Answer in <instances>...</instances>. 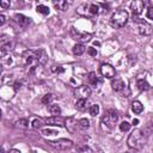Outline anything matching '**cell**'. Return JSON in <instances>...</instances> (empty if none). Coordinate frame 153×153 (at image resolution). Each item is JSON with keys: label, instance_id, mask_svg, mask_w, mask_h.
<instances>
[{"label": "cell", "instance_id": "cell-1", "mask_svg": "<svg viewBox=\"0 0 153 153\" xmlns=\"http://www.w3.org/2000/svg\"><path fill=\"white\" fill-rule=\"evenodd\" d=\"M146 140H147L146 134H145L141 129H137V128H136V129H134V130L129 134V136H128V139H127V143H128V146H129L130 148L140 149V148H142V147L145 146Z\"/></svg>", "mask_w": 153, "mask_h": 153}, {"label": "cell", "instance_id": "cell-2", "mask_svg": "<svg viewBox=\"0 0 153 153\" xmlns=\"http://www.w3.org/2000/svg\"><path fill=\"white\" fill-rule=\"evenodd\" d=\"M128 19H129V14L126 10H117L116 12H114V14L111 16L110 18V24L112 27L115 29H121L127 23H128Z\"/></svg>", "mask_w": 153, "mask_h": 153}, {"label": "cell", "instance_id": "cell-3", "mask_svg": "<svg viewBox=\"0 0 153 153\" xmlns=\"http://www.w3.org/2000/svg\"><path fill=\"white\" fill-rule=\"evenodd\" d=\"M69 33L72 36V38L76 42H79L80 44L85 43V42H90L91 38H92V35L91 33H87V32H81L79 30H76L74 26H72L69 29Z\"/></svg>", "mask_w": 153, "mask_h": 153}, {"label": "cell", "instance_id": "cell-4", "mask_svg": "<svg viewBox=\"0 0 153 153\" xmlns=\"http://www.w3.org/2000/svg\"><path fill=\"white\" fill-rule=\"evenodd\" d=\"M117 121H118V115L114 110H108L104 114V116L102 117V123L108 126L109 128H112Z\"/></svg>", "mask_w": 153, "mask_h": 153}, {"label": "cell", "instance_id": "cell-5", "mask_svg": "<svg viewBox=\"0 0 153 153\" xmlns=\"http://www.w3.org/2000/svg\"><path fill=\"white\" fill-rule=\"evenodd\" d=\"M48 143L56 148V149H60V151H67L69 148L73 147V142L71 140H67V139H59V140H55V141H48Z\"/></svg>", "mask_w": 153, "mask_h": 153}, {"label": "cell", "instance_id": "cell-6", "mask_svg": "<svg viewBox=\"0 0 153 153\" xmlns=\"http://www.w3.org/2000/svg\"><path fill=\"white\" fill-rule=\"evenodd\" d=\"M133 20L139 24V32H140L141 35H143V36H149V35L152 33V25H151V24H148V23L145 22L143 19H140L139 17H135V16H133Z\"/></svg>", "mask_w": 153, "mask_h": 153}, {"label": "cell", "instance_id": "cell-7", "mask_svg": "<svg viewBox=\"0 0 153 153\" xmlns=\"http://www.w3.org/2000/svg\"><path fill=\"white\" fill-rule=\"evenodd\" d=\"M99 72L104 78H108V79H112L116 75V69L109 63H103L99 67Z\"/></svg>", "mask_w": 153, "mask_h": 153}, {"label": "cell", "instance_id": "cell-8", "mask_svg": "<svg viewBox=\"0 0 153 153\" xmlns=\"http://www.w3.org/2000/svg\"><path fill=\"white\" fill-rule=\"evenodd\" d=\"M143 8H145V2L142 0H134L130 4V10L133 12V16H135V17L140 16L142 13Z\"/></svg>", "mask_w": 153, "mask_h": 153}, {"label": "cell", "instance_id": "cell-9", "mask_svg": "<svg viewBox=\"0 0 153 153\" xmlns=\"http://www.w3.org/2000/svg\"><path fill=\"white\" fill-rule=\"evenodd\" d=\"M91 88L86 85H81L79 87L75 88V96L79 98V99H87L90 96H91Z\"/></svg>", "mask_w": 153, "mask_h": 153}, {"label": "cell", "instance_id": "cell-10", "mask_svg": "<svg viewBox=\"0 0 153 153\" xmlns=\"http://www.w3.org/2000/svg\"><path fill=\"white\" fill-rule=\"evenodd\" d=\"M44 123L55 127H65V118H62L61 116H51L49 118H45Z\"/></svg>", "mask_w": 153, "mask_h": 153}, {"label": "cell", "instance_id": "cell-11", "mask_svg": "<svg viewBox=\"0 0 153 153\" xmlns=\"http://www.w3.org/2000/svg\"><path fill=\"white\" fill-rule=\"evenodd\" d=\"M65 127L68 130V133L74 134L76 131V128H78V121L74 117H67L65 120Z\"/></svg>", "mask_w": 153, "mask_h": 153}, {"label": "cell", "instance_id": "cell-12", "mask_svg": "<svg viewBox=\"0 0 153 153\" xmlns=\"http://www.w3.org/2000/svg\"><path fill=\"white\" fill-rule=\"evenodd\" d=\"M13 18H14V20L19 24V26H22V27H25V26L30 23V18L25 17V16L22 14V13H16Z\"/></svg>", "mask_w": 153, "mask_h": 153}, {"label": "cell", "instance_id": "cell-13", "mask_svg": "<svg viewBox=\"0 0 153 153\" xmlns=\"http://www.w3.org/2000/svg\"><path fill=\"white\" fill-rule=\"evenodd\" d=\"M111 87H112L114 91L120 92V91H122L124 88V81L122 79H120V78H115L111 81Z\"/></svg>", "mask_w": 153, "mask_h": 153}, {"label": "cell", "instance_id": "cell-14", "mask_svg": "<svg viewBox=\"0 0 153 153\" xmlns=\"http://www.w3.org/2000/svg\"><path fill=\"white\" fill-rule=\"evenodd\" d=\"M71 5V2L66 1V0H60V1H54V6L56 10H60V11H66L68 8V6Z\"/></svg>", "mask_w": 153, "mask_h": 153}, {"label": "cell", "instance_id": "cell-15", "mask_svg": "<svg viewBox=\"0 0 153 153\" xmlns=\"http://www.w3.org/2000/svg\"><path fill=\"white\" fill-rule=\"evenodd\" d=\"M142 110H143V105H142L141 102H139V100H134V102L131 103V111H133L134 114L139 115V114L142 112Z\"/></svg>", "mask_w": 153, "mask_h": 153}, {"label": "cell", "instance_id": "cell-16", "mask_svg": "<svg viewBox=\"0 0 153 153\" xmlns=\"http://www.w3.org/2000/svg\"><path fill=\"white\" fill-rule=\"evenodd\" d=\"M136 86L140 91H148L151 88V85L145 80V79H139L136 82Z\"/></svg>", "mask_w": 153, "mask_h": 153}, {"label": "cell", "instance_id": "cell-17", "mask_svg": "<svg viewBox=\"0 0 153 153\" xmlns=\"http://www.w3.org/2000/svg\"><path fill=\"white\" fill-rule=\"evenodd\" d=\"M48 111H49V114L53 115V116H59V115L61 114V108H60L57 104H49Z\"/></svg>", "mask_w": 153, "mask_h": 153}, {"label": "cell", "instance_id": "cell-18", "mask_svg": "<svg viewBox=\"0 0 153 153\" xmlns=\"http://www.w3.org/2000/svg\"><path fill=\"white\" fill-rule=\"evenodd\" d=\"M85 53V45L84 44H80V43H76L74 47H73V54L75 56H80Z\"/></svg>", "mask_w": 153, "mask_h": 153}, {"label": "cell", "instance_id": "cell-19", "mask_svg": "<svg viewBox=\"0 0 153 153\" xmlns=\"http://www.w3.org/2000/svg\"><path fill=\"white\" fill-rule=\"evenodd\" d=\"M76 12H78L80 16H84V17H90V16H88V4H81V5L78 7Z\"/></svg>", "mask_w": 153, "mask_h": 153}, {"label": "cell", "instance_id": "cell-20", "mask_svg": "<svg viewBox=\"0 0 153 153\" xmlns=\"http://www.w3.org/2000/svg\"><path fill=\"white\" fill-rule=\"evenodd\" d=\"M99 13V6L97 4H88V16L90 17H93V16H97Z\"/></svg>", "mask_w": 153, "mask_h": 153}, {"label": "cell", "instance_id": "cell-21", "mask_svg": "<svg viewBox=\"0 0 153 153\" xmlns=\"http://www.w3.org/2000/svg\"><path fill=\"white\" fill-rule=\"evenodd\" d=\"M75 108L79 111H84L86 109V99H78L75 103Z\"/></svg>", "mask_w": 153, "mask_h": 153}, {"label": "cell", "instance_id": "cell-22", "mask_svg": "<svg viewBox=\"0 0 153 153\" xmlns=\"http://www.w3.org/2000/svg\"><path fill=\"white\" fill-rule=\"evenodd\" d=\"M43 124H44V121L41 120V118H35V120L31 122V127H32L33 129H41Z\"/></svg>", "mask_w": 153, "mask_h": 153}, {"label": "cell", "instance_id": "cell-23", "mask_svg": "<svg viewBox=\"0 0 153 153\" xmlns=\"http://www.w3.org/2000/svg\"><path fill=\"white\" fill-rule=\"evenodd\" d=\"M36 11H37L38 13H41V14H44V16L49 14V12H50L49 7H48V6H45V5H38V6H37V8H36Z\"/></svg>", "mask_w": 153, "mask_h": 153}, {"label": "cell", "instance_id": "cell-24", "mask_svg": "<svg viewBox=\"0 0 153 153\" xmlns=\"http://www.w3.org/2000/svg\"><path fill=\"white\" fill-rule=\"evenodd\" d=\"M87 78H88V82H90L91 85L96 86V85L98 84V78H97V75H96V73H94V72H90Z\"/></svg>", "mask_w": 153, "mask_h": 153}, {"label": "cell", "instance_id": "cell-25", "mask_svg": "<svg viewBox=\"0 0 153 153\" xmlns=\"http://www.w3.org/2000/svg\"><path fill=\"white\" fill-rule=\"evenodd\" d=\"M16 126L19 127V128H23V129H26L29 127V121L26 118H20L19 121L16 122Z\"/></svg>", "mask_w": 153, "mask_h": 153}, {"label": "cell", "instance_id": "cell-26", "mask_svg": "<svg viewBox=\"0 0 153 153\" xmlns=\"http://www.w3.org/2000/svg\"><path fill=\"white\" fill-rule=\"evenodd\" d=\"M78 127H80L81 129H87L90 127V121L87 118H81L78 121Z\"/></svg>", "mask_w": 153, "mask_h": 153}, {"label": "cell", "instance_id": "cell-27", "mask_svg": "<svg viewBox=\"0 0 153 153\" xmlns=\"http://www.w3.org/2000/svg\"><path fill=\"white\" fill-rule=\"evenodd\" d=\"M78 153H93L92 148H90L88 146L86 145H81V146H78Z\"/></svg>", "mask_w": 153, "mask_h": 153}, {"label": "cell", "instance_id": "cell-28", "mask_svg": "<svg viewBox=\"0 0 153 153\" xmlns=\"http://www.w3.org/2000/svg\"><path fill=\"white\" fill-rule=\"evenodd\" d=\"M53 98H54V96H53L51 93H47V94H44V96L42 97L41 102H42L43 104H50L51 100H53Z\"/></svg>", "mask_w": 153, "mask_h": 153}, {"label": "cell", "instance_id": "cell-29", "mask_svg": "<svg viewBox=\"0 0 153 153\" xmlns=\"http://www.w3.org/2000/svg\"><path fill=\"white\" fill-rule=\"evenodd\" d=\"M88 111H90V115H91V116H97V115L99 114V105H98V104L91 105Z\"/></svg>", "mask_w": 153, "mask_h": 153}, {"label": "cell", "instance_id": "cell-30", "mask_svg": "<svg viewBox=\"0 0 153 153\" xmlns=\"http://www.w3.org/2000/svg\"><path fill=\"white\" fill-rule=\"evenodd\" d=\"M130 129V123H128L127 121H123L120 123V130L121 131H128Z\"/></svg>", "mask_w": 153, "mask_h": 153}, {"label": "cell", "instance_id": "cell-31", "mask_svg": "<svg viewBox=\"0 0 153 153\" xmlns=\"http://www.w3.org/2000/svg\"><path fill=\"white\" fill-rule=\"evenodd\" d=\"M41 134L44 135V136H49V135H56L57 131L56 130H53V129H41Z\"/></svg>", "mask_w": 153, "mask_h": 153}, {"label": "cell", "instance_id": "cell-32", "mask_svg": "<svg viewBox=\"0 0 153 153\" xmlns=\"http://www.w3.org/2000/svg\"><path fill=\"white\" fill-rule=\"evenodd\" d=\"M87 54H88L90 56H92V57H96L98 53H97L96 48H93V47H88V48H87Z\"/></svg>", "mask_w": 153, "mask_h": 153}, {"label": "cell", "instance_id": "cell-33", "mask_svg": "<svg viewBox=\"0 0 153 153\" xmlns=\"http://www.w3.org/2000/svg\"><path fill=\"white\" fill-rule=\"evenodd\" d=\"M10 5H11L10 0H0V6H1L4 10L8 8V7H10Z\"/></svg>", "mask_w": 153, "mask_h": 153}, {"label": "cell", "instance_id": "cell-34", "mask_svg": "<svg viewBox=\"0 0 153 153\" xmlns=\"http://www.w3.org/2000/svg\"><path fill=\"white\" fill-rule=\"evenodd\" d=\"M147 18L149 19V20H153V7L152 6H149L148 8H147Z\"/></svg>", "mask_w": 153, "mask_h": 153}, {"label": "cell", "instance_id": "cell-35", "mask_svg": "<svg viewBox=\"0 0 153 153\" xmlns=\"http://www.w3.org/2000/svg\"><path fill=\"white\" fill-rule=\"evenodd\" d=\"M7 22V18H6V16L5 14H2V13H0V26H2L5 23Z\"/></svg>", "mask_w": 153, "mask_h": 153}, {"label": "cell", "instance_id": "cell-36", "mask_svg": "<svg viewBox=\"0 0 153 153\" xmlns=\"http://www.w3.org/2000/svg\"><path fill=\"white\" fill-rule=\"evenodd\" d=\"M20 87H22V82H18V81L14 82V90H16V91H18Z\"/></svg>", "mask_w": 153, "mask_h": 153}, {"label": "cell", "instance_id": "cell-37", "mask_svg": "<svg viewBox=\"0 0 153 153\" xmlns=\"http://www.w3.org/2000/svg\"><path fill=\"white\" fill-rule=\"evenodd\" d=\"M6 54H7V53H6V51L4 50V48L1 47V48H0V59H1V57H4Z\"/></svg>", "mask_w": 153, "mask_h": 153}, {"label": "cell", "instance_id": "cell-38", "mask_svg": "<svg viewBox=\"0 0 153 153\" xmlns=\"http://www.w3.org/2000/svg\"><path fill=\"white\" fill-rule=\"evenodd\" d=\"M8 153H22V152L19 149H17V148H12V149H10Z\"/></svg>", "mask_w": 153, "mask_h": 153}, {"label": "cell", "instance_id": "cell-39", "mask_svg": "<svg viewBox=\"0 0 153 153\" xmlns=\"http://www.w3.org/2000/svg\"><path fill=\"white\" fill-rule=\"evenodd\" d=\"M137 123H139V120H136V118H135V120H133V126H136Z\"/></svg>", "mask_w": 153, "mask_h": 153}, {"label": "cell", "instance_id": "cell-40", "mask_svg": "<svg viewBox=\"0 0 153 153\" xmlns=\"http://www.w3.org/2000/svg\"><path fill=\"white\" fill-rule=\"evenodd\" d=\"M0 153H5V149L2 147H0Z\"/></svg>", "mask_w": 153, "mask_h": 153}, {"label": "cell", "instance_id": "cell-41", "mask_svg": "<svg viewBox=\"0 0 153 153\" xmlns=\"http://www.w3.org/2000/svg\"><path fill=\"white\" fill-rule=\"evenodd\" d=\"M1 72H2V67L0 66V73H1Z\"/></svg>", "mask_w": 153, "mask_h": 153}, {"label": "cell", "instance_id": "cell-42", "mask_svg": "<svg viewBox=\"0 0 153 153\" xmlns=\"http://www.w3.org/2000/svg\"><path fill=\"white\" fill-rule=\"evenodd\" d=\"M0 118H1V110H0Z\"/></svg>", "mask_w": 153, "mask_h": 153}]
</instances>
